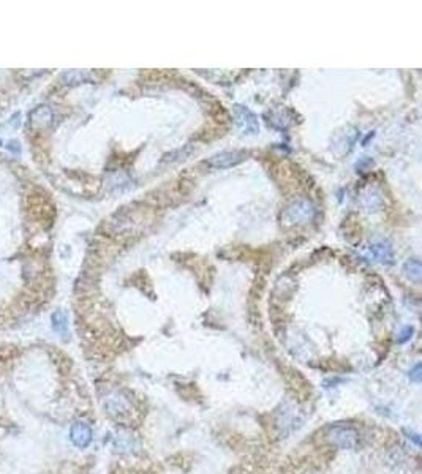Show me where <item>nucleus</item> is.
Segmentation results:
<instances>
[{"label":"nucleus","instance_id":"obj_10","mask_svg":"<svg viewBox=\"0 0 422 474\" xmlns=\"http://www.w3.org/2000/svg\"><path fill=\"white\" fill-rule=\"evenodd\" d=\"M108 408L111 410V413H125L128 410V402L119 395H114V397H109Z\"/></svg>","mask_w":422,"mask_h":474},{"label":"nucleus","instance_id":"obj_15","mask_svg":"<svg viewBox=\"0 0 422 474\" xmlns=\"http://www.w3.org/2000/svg\"><path fill=\"white\" fill-rule=\"evenodd\" d=\"M408 438H411L417 446L420 444V440H419V435H416V433H411V436H408Z\"/></svg>","mask_w":422,"mask_h":474},{"label":"nucleus","instance_id":"obj_13","mask_svg":"<svg viewBox=\"0 0 422 474\" xmlns=\"http://www.w3.org/2000/svg\"><path fill=\"white\" fill-rule=\"evenodd\" d=\"M420 370H422V367H420V363H416L414 365V369L410 372V379H413L414 382H420V378H422V375H420Z\"/></svg>","mask_w":422,"mask_h":474},{"label":"nucleus","instance_id":"obj_8","mask_svg":"<svg viewBox=\"0 0 422 474\" xmlns=\"http://www.w3.org/2000/svg\"><path fill=\"white\" fill-rule=\"evenodd\" d=\"M403 272L413 282H420L422 278V266L419 260H410L403 264Z\"/></svg>","mask_w":422,"mask_h":474},{"label":"nucleus","instance_id":"obj_7","mask_svg":"<svg viewBox=\"0 0 422 474\" xmlns=\"http://www.w3.org/2000/svg\"><path fill=\"white\" fill-rule=\"evenodd\" d=\"M51 321H52V329L57 334H60L62 337L68 334V318L64 312H60V310L54 312L51 316Z\"/></svg>","mask_w":422,"mask_h":474},{"label":"nucleus","instance_id":"obj_14","mask_svg":"<svg viewBox=\"0 0 422 474\" xmlns=\"http://www.w3.org/2000/svg\"><path fill=\"white\" fill-rule=\"evenodd\" d=\"M7 149H8L10 152H13L14 155H19V154H21V145H19V142H17V141H10L8 145H7Z\"/></svg>","mask_w":422,"mask_h":474},{"label":"nucleus","instance_id":"obj_6","mask_svg":"<svg viewBox=\"0 0 422 474\" xmlns=\"http://www.w3.org/2000/svg\"><path fill=\"white\" fill-rule=\"evenodd\" d=\"M370 253L373 254V258H376L383 264H392L394 263V251H392V247L388 242L372 244Z\"/></svg>","mask_w":422,"mask_h":474},{"label":"nucleus","instance_id":"obj_4","mask_svg":"<svg viewBox=\"0 0 422 474\" xmlns=\"http://www.w3.org/2000/svg\"><path fill=\"white\" fill-rule=\"evenodd\" d=\"M329 436L332 444L340 449H353L357 444V433L350 427H334Z\"/></svg>","mask_w":422,"mask_h":474},{"label":"nucleus","instance_id":"obj_2","mask_svg":"<svg viewBox=\"0 0 422 474\" xmlns=\"http://www.w3.org/2000/svg\"><path fill=\"white\" fill-rule=\"evenodd\" d=\"M234 117L237 120V125L239 128L244 132V135H256L260 132V122L258 117H256L247 106L242 104H236L234 106Z\"/></svg>","mask_w":422,"mask_h":474},{"label":"nucleus","instance_id":"obj_1","mask_svg":"<svg viewBox=\"0 0 422 474\" xmlns=\"http://www.w3.org/2000/svg\"><path fill=\"white\" fill-rule=\"evenodd\" d=\"M315 213L316 209L310 201H307V199H298V201L286 207L283 217L288 223H307L313 220Z\"/></svg>","mask_w":422,"mask_h":474},{"label":"nucleus","instance_id":"obj_5","mask_svg":"<svg viewBox=\"0 0 422 474\" xmlns=\"http://www.w3.org/2000/svg\"><path fill=\"white\" fill-rule=\"evenodd\" d=\"M70 440H71V443L75 444L76 447L86 449L90 444V441H92V428L87 424H84V422H76L75 425L71 427Z\"/></svg>","mask_w":422,"mask_h":474},{"label":"nucleus","instance_id":"obj_12","mask_svg":"<svg viewBox=\"0 0 422 474\" xmlns=\"http://www.w3.org/2000/svg\"><path fill=\"white\" fill-rule=\"evenodd\" d=\"M413 334H414V329L413 327H405L400 334H398V337H397V341L398 343H405V341H408L411 337H413Z\"/></svg>","mask_w":422,"mask_h":474},{"label":"nucleus","instance_id":"obj_11","mask_svg":"<svg viewBox=\"0 0 422 474\" xmlns=\"http://www.w3.org/2000/svg\"><path fill=\"white\" fill-rule=\"evenodd\" d=\"M86 78L87 75L81 71H68L64 75V79L67 81V84H78V82H82Z\"/></svg>","mask_w":422,"mask_h":474},{"label":"nucleus","instance_id":"obj_3","mask_svg":"<svg viewBox=\"0 0 422 474\" xmlns=\"http://www.w3.org/2000/svg\"><path fill=\"white\" fill-rule=\"evenodd\" d=\"M245 150H228V152H220L207 160V165L215 169H226L237 166L239 163H242L247 158Z\"/></svg>","mask_w":422,"mask_h":474},{"label":"nucleus","instance_id":"obj_9","mask_svg":"<svg viewBox=\"0 0 422 474\" xmlns=\"http://www.w3.org/2000/svg\"><path fill=\"white\" fill-rule=\"evenodd\" d=\"M30 117L35 125H48L52 120V113L48 106H40L35 109Z\"/></svg>","mask_w":422,"mask_h":474},{"label":"nucleus","instance_id":"obj_16","mask_svg":"<svg viewBox=\"0 0 422 474\" xmlns=\"http://www.w3.org/2000/svg\"><path fill=\"white\" fill-rule=\"evenodd\" d=\"M2 144H4V141H2V139H0V145H2Z\"/></svg>","mask_w":422,"mask_h":474}]
</instances>
